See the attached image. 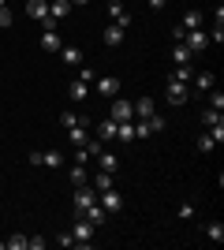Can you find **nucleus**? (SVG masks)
<instances>
[{"instance_id": "1", "label": "nucleus", "mask_w": 224, "mask_h": 250, "mask_svg": "<svg viewBox=\"0 0 224 250\" xmlns=\"http://www.w3.org/2000/svg\"><path fill=\"white\" fill-rule=\"evenodd\" d=\"M94 224H90V220L86 217H79L75 220V228H71V239H75V247H90V243H94Z\"/></svg>"}, {"instance_id": "2", "label": "nucleus", "mask_w": 224, "mask_h": 250, "mask_svg": "<svg viewBox=\"0 0 224 250\" xmlns=\"http://www.w3.org/2000/svg\"><path fill=\"white\" fill-rule=\"evenodd\" d=\"M183 45H187L191 56H194V52H205V49H209V34H205V30H187V34H183Z\"/></svg>"}, {"instance_id": "3", "label": "nucleus", "mask_w": 224, "mask_h": 250, "mask_svg": "<svg viewBox=\"0 0 224 250\" xmlns=\"http://www.w3.org/2000/svg\"><path fill=\"white\" fill-rule=\"evenodd\" d=\"M108 120H116V124L135 120V104H131L127 97H112V116H108Z\"/></svg>"}, {"instance_id": "4", "label": "nucleus", "mask_w": 224, "mask_h": 250, "mask_svg": "<svg viewBox=\"0 0 224 250\" xmlns=\"http://www.w3.org/2000/svg\"><path fill=\"white\" fill-rule=\"evenodd\" d=\"M97 202H101V209H105V213H120V209H123V194H120L116 187L101 190V194H97Z\"/></svg>"}, {"instance_id": "5", "label": "nucleus", "mask_w": 224, "mask_h": 250, "mask_svg": "<svg viewBox=\"0 0 224 250\" xmlns=\"http://www.w3.org/2000/svg\"><path fill=\"white\" fill-rule=\"evenodd\" d=\"M153 131H164V120H161L157 112H153V116H146V120H139V124H135V138H149Z\"/></svg>"}, {"instance_id": "6", "label": "nucleus", "mask_w": 224, "mask_h": 250, "mask_svg": "<svg viewBox=\"0 0 224 250\" xmlns=\"http://www.w3.org/2000/svg\"><path fill=\"white\" fill-rule=\"evenodd\" d=\"M168 104H176V108H180V104H187V97H191V90H187V83H176V79H168Z\"/></svg>"}, {"instance_id": "7", "label": "nucleus", "mask_w": 224, "mask_h": 250, "mask_svg": "<svg viewBox=\"0 0 224 250\" xmlns=\"http://www.w3.org/2000/svg\"><path fill=\"white\" fill-rule=\"evenodd\" d=\"M94 202H97V190L90 187V183H82V187H75V202H71L75 209H86V206H94Z\"/></svg>"}, {"instance_id": "8", "label": "nucleus", "mask_w": 224, "mask_h": 250, "mask_svg": "<svg viewBox=\"0 0 224 250\" xmlns=\"http://www.w3.org/2000/svg\"><path fill=\"white\" fill-rule=\"evenodd\" d=\"M79 217H86L90 220V224H94V228H101V224H105V209H101V202H94V206H86V209H79Z\"/></svg>"}, {"instance_id": "9", "label": "nucleus", "mask_w": 224, "mask_h": 250, "mask_svg": "<svg viewBox=\"0 0 224 250\" xmlns=\"http://www.w3.org/2000/svg\"><path fill=\"white\" fill-rule=\"evenodd\" d=\"M67 142H71V146H86V142H90V124L67 127Z\"/></svg>"}, {"instance_id": "10", "label": "nucleus", "mask_w": 224, "mask_h": 250, "mask_svg": "<svg viewBox=\"0 0 224 250\" xmlns=\"http://www.w3.org/2000/svg\"><path fill=\"white\" fill-rule=\"evenodd\" d=\"M26 15L38 19V22H45L49 19V0H26Z\"/></svg>"}, {"instance_id": "11", "label": "nucleus", "mask_w": 224, "mask_h": 250, "mask_svg": "<svg viewBox=\"0 0 224 250\" xmlns=\"http://www.w3.org/2000/svg\"><path fill=\"white\" fill-rule=\"evenodd\" d=\"M97 94H101V97H116V94H120V79H116V75L97 79Z\"/></svg>"}, {"instance_id": "12", "label": "nucleus", "mask_w": 224, "mask_h": 250, "mask_svg": "<svg viewBox=\"0 0 224 250\" xmlns=\"http://www.w3.org/2000/svg\"><path fill=\"white\" fill-rule=\"evenodd\" d=\"M38 165H45V168H60V165H64V153H60V149H41V153H38Z\"/></svg>"}, {"instance_id": "13", "label": "nucleus", "mask_w": 224, "mask_h": 250, "mask_svg": "<svg viewBox=\"0 0 224 250\" xmlns=\"http://www.w3.org/2000/svg\"><path fill=\"white\" fill-rule=\"evenodd\" d=\"M108 11H112V19H116V26H123V30L131 26V11H123V4H120V0H112V4H108Z\"/></svg>"}, {"instance_id": "14", "label": "nucleus", "mask_w": 224, "mask_h": 250, "mask_svg": "<svg viewBox=\"0 0 224 250\" xmlns=\"http://www.w3.org/2000/svg\"><path fill=\"white\" fill-rule=\"evenodd\" d=\"M67 97H71V101H86V97H90V83H82V79H75V83L67 86Z\"/></svg>"}, {"instance_id": "15", "label": "nucleus", "mask_w": 224, "mask_h": 250, "mask_svg": "<svg viewBox=\"0 0 224 250\" xmlns=\"http://www.w3.org/2000/svg\"><path fill=\"white\" fill-rule=\"evenodd\" d=\"M41 49H45V52H60V49H64L60 34H56V30H45V34H41Z\"/></svg>"}, {"instance_id": "16", "label": "nucleus", "mask_w": 224, "mask_h": 250, "mask_svg": "<svg viewBox=\"0 0 224 250\" xmlns=\"http://www.w3.org/2000/svg\"><path fill=\"white\" fill-rule=\"evenodd\" d=\"M67 11H71V0H53V4H49V19L53 22H60L67 15Z\"/></svg>"}, {"instance_id": "17", "label": "nucleus", "mask_w": 224, "mask_h": 250, "mask_svg": "<svg viewBox=\"0 0 224 250\" xmlns=\"http://www.w3.org/2000/svg\"><path fill=\"white\" fill-rule=\"evenodd\" d=\"M60 60H64L67 67H75V63H82V49H79V45H67V49H60Z\"/></svg>"}, {"instance_id": "18", "label": "nucleus", "mask_w": 224, "mask_h": 250, "mask_svg": "<svg viewBox=\"0 0 224 250\" xmlns=\"http://www.w3.org/2000/svg\"><path fill=\"white\" fill-rule=\"evenodd\" d=\"M97 138H101V142H112V138H116V120H101V124H97Z\"/></svg>"}, {"instance_id": "19", "label": "nucleus", "mask_w": 224, "mask_h": 250, "mask_svg": "<svg viewBox=\"0 0 224 250\" xmlns=\"http://www.w3.org/2000/svg\"><path fill=\"white\" fill-rule=\"evenodd\" d=\"M116 153H108V149H101V153H97V168H101V172H116Z\"/></svg>"}, {"instance_id": "20", "label": "nucleus", "mask_w": 224, "mask_h": 250, "mask_svg": "<svg viewBox=\"0 0 224 250\" xmlns=\"http://www.w3.org/2000/svg\"><path fill=\"white\" fill-rule=\"evenodd\" d=\"M120 42H123V26H116V22L105 26V45H108V49H116Z\"/></svg>"}, {"instance_id": "21", "label": "nucleus", "mask_w": 224, "mask_h": 250, "mask_svg": "<svg viewBox=\"0 0 224 250\" xmlns=\"http://www.w3.org/2000/svg\"><path fill=\"white\" fill-rule=\"evenodd\" d=\"M191 83L198 86V90H213L217 79H213V71H198V75H191Z\"/></svg>"}, {"instance_id": "22", "label": "nucleus", "mask_w": 224, "mask_h": 250, "mask_svg": "<svg viewBox=\"0 0 224 250\" xmlns=\"http://www.w3.org/2000/svg\"><path fill=\"white\" fill-rule=\"evenodd\" d=\"M183 30H198V26H202V11H183V22H180Z\"/></svg>"}, {"instance_id": "23", "label": "nucleus", "mask_w": 224, "mask_h": 250, "mask_svg": "<svg viewBox=\"0 0 224 250\" xmlns=\"http://www.w3.org/2000/svg\"><path fill=\"white\" fill-rule=\"evenodd\" d=\"M131 104H135V116H139V120L153 116V97H139V101H131Z\"/></svg>"}, {"instance_id": "24", "label": "nucleus", "mask_w": 224, "mask_h": 250, "mask_svg": "<svg viewBox=\"0 0 224 250\" xmlns=\"http://www.w3.org/2000/svg\"><path fill=\"white\" fill-rule=\"evenodd\" d=\"M67 176H71V183H75V187L90 183V176H86V165H71V172H67Z\"/></svg>"}, {"instance_id": "25", "label": "nucleus", "mask_w": 224, "mask_h": 250, "mask_svg": "<svg viewBox=\"0 0 224 250\" xmlns=\"http://www.w3.org/2000/svg\"><path fill=\"white\" fill-rule=\"evenodd\" d=\"M116 138L120 142H135V124H131V120L127 124H116Z\"/></svg>"}, {"instance_id": "26", "label": "nucleus", "mask_w": 224, "mask_h": 250, "mask_svg": "<svg viewBox=\"0 0 224 250\" xmlns=\"http://www.w3.org/2000/svg\"><path fill=\"white\" fill-rule=\"evenodd\" d=\"M191 63H176V71H172V79H176V83H187V86H191Z\"/></svg>"}, {"instance_id": "27", "label": "nucleus", "mask_w": 224, "mask_h": 250, "mask_svg": "<svg viewBox=\"0 0 224 250\" xmlns=\"http://www.w3.org/2000/svg\"><path fill=\"white\" fill-rule=\"evenodd\" d=\"M108 187H112V172H97L94 176V190L101 194V190H108Z\"/></svg>"}, {"instance_id": "28", "label": "nucleus", "mask_w": 224, "mask_h": 250, "mask_svg": "<svg viewBox=\"0 0 224 250\" xmlns=\"http://www.w3.org/2000/svg\"><path fill=\"white\" fill-rule=\"evenodd\" d=\"M205 239H213V243H224V224H221V220H213V224L205 228Z\"/></svg>"}, {"instance_id": "29", "label": "nucleus", "mask_w": 224, "mask_h": 250, "mask_svg": "<svg viewBox=\"0 0 224 250\" xmlns=\"http://www.w3.org/2000/svg\"><path fill=\"white\" fill-rule=\"evenodd\" d=\"M172 60H176V63H191V52H187V45H183V42H176V49H172Z\"/></svg>"}, {"instance_id": "30", "label": "nucleus", "mask_w": 224, "mask_h": 250, "mask_svg": "<svg viewBox=\"0 0 224 250\" xmlns=\"http://www.w3.org/2000/svg\"><path fill=\"white\" fill-rule=\"evenodd\" d=\"M60 124H64V131H67V127H75V124H90V120L79 116V112H64V116H60Z\"/></svg>"}, {"instance_id": "31", "label": "nucleus", "mask_w": 224, "mask_h": 250, "mask_svg": "<svg viewBox=\"0 0 224 250\" xmlns=\"http://www.w3.org/2000/svg\"><path fill=\"white\" fill-rule=\"evenodd\" d=\"M209 108L224 112V94H221V90H209Z\"/></svg>"}, {"instance_id": "32", "label": "nucleus", "mask_w": 224, "mask_h": 250, "mask_svg": "<svg viewBox=\"0 0 224 250\" xmlns=\"http://www.w3.org/2000/svg\"><path fill=\"white\" fill-rule=\"evenodd\" d=\"M4 247H8V250H26V235H11Z\"/></svg>"}, {"instance_id": "33", "label": "nucleus", "mask_w": 224, "mask_h": 250, "mask_svg": "<svg viewBox=\"0 0 224 250\" xmlns=\"http://www.w3.org/2000/svg\"><path fill=\"white\" fill-rule=\"evenodd\" d=\"M213 138H209V135H202V138H198V153H213Z\"/></svg>"}, {"instance_id": "34", "label": "nucleus", "mask_w": 224, "mask_h": 250, "mask_svg": "<svg viewBox=\"0 0 224 250\" xmlns=\"http://www.w3.org/2000/svg\"><path fill=\"white\" fill-rule=\"evenodd\" d=\"M53 243H56V247H64V250H67V247H75V239H71V231H60V235H56Z\"/></svg>"}, {"instance_id": "35", "label": "nucleus", "mask_w": 224, "mask_h": 250, "mask_svg": "<svg viewBox=\"0 0 224 250\" xmlns=\"http://www.w3.org/2000/svg\"><path fill=\"white\" fill-rule=\"evenodd\" d=\"M176 213H180V220H191V217H194V206H191V202H183Z\"/></svg>"}, {"instance_id": "36", "label": "nucleus", "mask_w": 224, "mask_h": 250, "mask_svg": "<svg viewBox=\"0 0 224 250\" xmlns=\"http://www.w3.org/2000/svg\"><path fill=\"white\" fill-rule=\"evenodd\" d=\"M217 120H221V112H217V108H209V112H202V127L217 124Z\"/></svg>"}, {"instance_id": "37", "label": "nucleus", "mask_w": 224, "mask_h": 250, "mask_svg": "<svg viewBox=\"0 0 224 250\" xmlns=\"http://www.w3.org/2000/svg\"><path fill=\"white\" fill-rule=\"evenodd\" d=\"M26 250H45V239H41V235H34V239L26 235Z\"/></svg>"}, {"instance_id": "38", "label": "nucleus", "mask_w": 224, "mask_h": 250, "mask_svg": "<svg viewBox=\"0 0 224 250\" xmlns=\"http://www.w3.org/2000/svg\"><path fill=\"white\" fill-rule=\"evenodd\" d=\"M79 79H82V83H94L97 71H94V67H82V75H79Z\"/></svg>"}, {"instance_id": "39", "label": "nucleus", "mask_w": 224, "mask_h": 250, "mask_svg": "<svg viewBox=\"0 0 224 250\" xmlns=\"http://www.w3.org/2000/svg\"><path fill=\"white\" fill-rule=\"evenodd\" d=\"M0 26H11V11L8 8H0Z\"/></svg>"}, {"instance_id": "40", "label": "nucleus", "mask_w": 224, "mask_h": 250, "mask_svg": "<svg viewBox=\"0 0 224 250\" xmlns=\"http://www.w3.org/2000/svg\"><path fill=\"white\" fill-rule=\"evenodd\" d=\"M146 4H149V8H153V11H161V8H164V4H168V0H146Z\"/></svg>"}, {"instance_id": "41", "label": "nucleus", "mask_w": 224, "mask_h": 250, "mask_svg": "<svg viewBox=\"0 0 224 250\" xmlns=\"http://www.w3.org/2000/svg\"><path fill=\"white\" fill-rule=\"evenodd\" d=\"M86 4H90V0H71V8H86Z\"/></svg>"}, {"instance_id": "42", "label": "nucleus", "mask_w": 224, "mask_h": 250, "mask_svg": "<svg viewBox=\"0 0 224 250\" xmlns=\"http://www.w3.org/2000/svg\"><path fill=\"white\" fill-rule=\"evenodd\" d=\"M0 8H8V0H0Z\"/></svg>"}, {"instance_id": "43", "label": "nucleus", "mask_w": 224, "mask_h": 250, "mask_svg": "<svg viewBox=\"0 0 224 250\" xmlns=\"http://www.w3.org/2000/svg\"><path fill=\"white\" fill-rule=\"evenodd\" d=\"M0 250H4V239H0Z\"/></svg>"}]
</instances>
